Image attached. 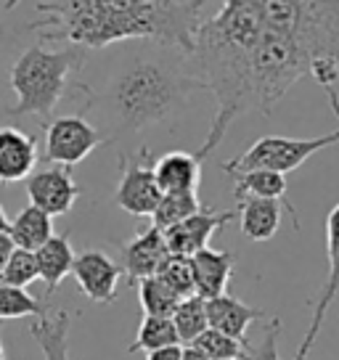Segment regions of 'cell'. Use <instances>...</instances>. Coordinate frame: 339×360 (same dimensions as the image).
Instances as JSON below:
<instances>
[{"label":"cell","instance_id":"1","mask_svg":"<svg viewBox=\"0 0 339 360\" xmlns=\"http://www.w3.org/2000/svg\"><path fill=\"white\" fill-rule=\"evenodd\" d=\"M82 117L103 143H124L148 127H172L193 93L207 90L188 51L157 40H130L88 51L75 79Z\"/></svg>","mask_w":339,"mask_h":360},{"label":"cell","instance_id":"2","mask_svg":"<svg viewBox=\"0 0 339 360\" xmlns=\"http://www.w3.org/2000/svg\"><path fill=\"white\" fill-rule=\"evenodd\" d=\"M199 0H37V40L103 51L130 40H157L191 53L207 19Z\"/></svg>","mask_w":339,"mask_h":360},{"label":"cell","instance_id":"3","mask_svg":"<svg viewBox=\"0 0 339 360\" xmlns=\"http://www.w3.org/2000/svg\"><path fill=\"white\" fill-rule=\"evenodd\" d=\"M265 30L262 0H228L199 27L191 58L207 90L215 96V114L199 157L207 159L238 114L252 112V51Z\"/></svg>","mask_w":339,"mask_h":360},{"label":"cell","instance_id":"4","mask_svg":"<svg viewBox=\"0 0 339 360\" xmlns=\"http://www.w3.org/2000/svg\"><path fill=\"white\" fill-rule=\"evenodd\" d=\"M88 51L75 45H53L34 40L27 45L11 69V93L13 109L11 117L34 114L43 124L51 122V114L58 101L75 90L79 69L85 64Z\"/></svg>","mask_w":339,"mask_h":360},{"label":"cell","instance_id":"5","mask_svg":"<svg viewBox=\"0 0 339 360\" xmlns=\"http://www.w3.org/2000/svg\"><path fill=\"white\" fill-rule=\"evenodd\" d=\"M339 143V130L318 138H283V135H265L257 138L252 146L238 154V157L223 162V169L228 175H241V172H252V169H271V172H292L302 162L324 151L328 146Z\"/></svg>","mask_w":339,"mask_h":360},{"label":"cell","instance_id":"6","mask_svg":"<svg viewBox=\"0 0 339 360\" xmlns=\"http://www.w3.org/2000/svg\"><path fill=\"white\" fill-rule=\"evenodd\" d=\"M120 165V183L114 191L117 207L130 217H151L162 202V188L157 183V157L148 146H141L138 151H122L117 157Z\"/></svg>","mask_w":339,"mask_h":360},{"label":"cell","instance_id":"7","mask_svg":"<svg viewBox=\"0 0 339 360\" xmlns=\"http://www.w3.org/2000/svg\"><path fill=\"white\" fill-rule=\"evenodd\" d=\"M27 3H0V122L11 120V69L37 37V13H24Z\"/></svg>","mask_w":339,"mask_h":360},{"label":"cell","instance_id":"8","mask_svg":"<svg viewBox=\"0 0 339 360\" xmlns=\"http://www.w3.org/2000/svg\"><path fill=\"white\" fill-rule=\"evenodd\" d=\"M103 146L101 133L82 114H64L46 124V159L58 167H72Z\"/></svg>","mask_w":339,"mask_h":360},{"label":"cell","instance_id":"9","mask_svg":"<svg viewBox=\"0 0 339 360\" xmlns=\"http://www.w3.org/2000/svg\"><path fill=\"white\" fill-rule=\"evenodd\" d=\"M326 259H328V276L326 281H324V286H321V292H318L316 302H313V318H310L307 334L302 337V345L297 347L294 360H307V352L316 345L328 307H331V302L337 300L339 294V204H334V210L326 214Z\"/></svg>","mask_w":339,"mask_h":360},{"label":"cell","instance_id":"10","mask_svg":"<svg viewBox=\"0 0 339 360\" xmlns=\"http://www.w3.org/2000/svg\"><path fill=\"white\" fill-rule=\"evenodd\" d=\"M75 281L77 289L91 302L112 304L117 297V286L122 281V270L101 249H85L75 259Z\"/></svg>","mask_w":339,"mask_h":360},{"label":"cell","instance_id":"11","mask_svg":"<svg viewBox=\"0 0 339 360\" xmlns=\"http://www.w3.org/2000/svg\"><path fill=\"white\" fill-rule=\"evenodd\" d=\"M27 196L30 204L43 210L51 217L67 214L75 202L79 199V186L75 183L69 167H46L40 172H32V178L27 180Z\"/></svg>","mask_w":339,"mask_h":360},{"label":"cell","instance_id":"12","mask_svg":"<svg viewBox=\"0 0 339 360\" xmlns=\"http://www.w3.org/2000/svg\"><path fill=\"white\" fill-rule=\"evenodd\" d=\"M170 257L172 255L167 249L165 231H159L157 225H148L143 233H138L127 244H122L124 278L130 286L146 281V278H154Z\"/></svg>","mask_w":339,"mask_h":360},{"label":"cell","instance_id":"13","mask_svg":"<svg viewBox=\"0 0 339 360\" xmlns=\"http://www.w3.org/2000/svg\"><path fill=\"white\" fill-rule=\"evenodd\" d=\"M234 217H238L236 210L217 212V210L204 204V210L199 214H193L186 223L165 231L170 255H175V257H193V255H199L202 249L210 247V238H212V233H215L217 228L228 225Z\"/></svg>","mask_w":339,"mask_h":360},{"label":"cell","instance_id":"14","mask_svg":"<svg viewBox=\"0 0 339 360\" xmlns=\"http://www.w3.org/2000/svg\"><path fill=\"white\" fill-rule=\"evenodd\" d=\"M37 165V141L22 127L0 124V183L30 180Z\"/></svg>","mask_w":339,"mask_h":360},{"label":"cell","instance_id":"15","mask_svg":"<svg viewBox=\"0 0 339 360\" xmlns=\"http://www.w3.org/2000/svg\"><path fill=\"white\" fill-rule=\"evenodd\" d=\"M193 265V281H196V297L202 300H217L223 297L228 289V281L236 268V255L226 252V249L207 247L199 255L191 257Z\"/></svg>","mask_w":339,"mask_h":360},{"label":"cell","instance_id":"16","mask_svg":"<svg viewBox=\"0 0 339 360\" xmlns=\"http://www.w3.org/2000/svg\"><path fill=\"white\" fill-rule=\"evenodd\" d=\"M207 318H210V328H215L231 339H238V342H249V326L257 321H265V313L260 307H252L249 302H241L231 294H223V297L207 302Z\"/></svg>","mask_w":339,"mask_h":360},{"label":"cell","instance_id":"17","mask_svg":"<svg viewBox=\"0 0 339 360\" xmlns=\"http://www.w3.org/2000/svg\"><path fill=\"white\" fill-rule=\"evenodd\" d=\"M202 162L196 151H170L157 157V183L162 193H186L199 188L202 180Z\"/></svg>","mask_w":339,"mask_h":360},{"label":"cell","instance_id":"18","mask_svg":"<svg viewBox=\"0 0 339 360\" xmlns=\"http://www.w3.org/2000/svg\"><path fill=\"white\" fill-rule=\"evenodd\" d=\"M236 186H234V199L241 202V199H271V202H281L286 207V212L292 217L294 228H300V220H297V212L294 207L286 199V178L281 172H271V169H252V172H241V175H234Z\"/></svg>","mask_w":339,"mask_h":360},{"label":"cell","instance_id":"19","mask_svg":"<svg viewBox=\"0 0 339 360\" xmlns=\"http://www.w3.org/2000/svg\"><path fill=\"white\" fill-rule=\"evenodd\" d=\"M236 212L241 233L249 241H271L281 228L283 204L271 199H241Z\"/></svg>","mask_w":339,"mask_h":360},{"label":"cell","instance_id":"20","mask_svg":"<svg viewBox=\"0 0 339 360\" xmlns=\"http://www.w3.org/2000/svg\"><path fill=\"white\" fill-rule=\"evenodd\" d=\"M37 255V270H40V278L46 281V302L56 294V289L61 286V281L67 278L69 273L75 270V249L69 244V236H53L43 249L34 252Z\"/></svg>","mask_w":339,"mask_h":360},{"label":"cell","instance_id":"21","mask_svg":"<svg viewBox=\"0 0 339 360\" xmlns=\"http://www.w3.org/2000/svg\"><path fill=\"white\" fill-rule=\"evenodd\" d=\"M8 233H11V241L16 249L37 252L53 238V217L32 207V204H27L22 212L13 217Z\"/></svg>","mask_w":339,"mask_h":360},{"label":"cell","instance_id":"22","mask_svg":"<svg viewBox=\"0 0 339 360\" xmlns=\"http://www.w3.org/2000/svg\"><path fill=\"white\" fill-rule=\"evenodd\" d=\"M69 326H72V315L67 310H56L30 323V334L43 349V358L69 360Z\"/></svg>","mask_w":339,"mask_h":360},{"label":"cell","instance_id":"23","mask_svg":"<svg viewBox=\"0 0 339 360\" xmlns=\"http://www.w3.org/2000/svg\"><path fill=\"white\" fill-rule=\"evenodd\" d=\"M202 210H204V204L196 191L165 193L157 207V212L151 214V225H157L159 231H170V228H175V225L186 223L193 214H199Z\"/></svg>","mask_w":339,"mask_h":360},{"label":"cell","instance_id":"24","mask_svg":"<svg viewBox=\"0 0 339 360\" xmlns=\"http://www.w3.org/2000/svg\"><path fill=\"white\" fill-rule=\"evenodd\" d=\"M175 345H181V337H178V328L172 323V318H151V315H143L136 339L127 347V352H146L148 355V352L175 347Z\"/></svg>","mask_w":339,"mask_h":360},{"label":"cell","instance_id":"25","mask_svg":"<svg viewBox=\"0 0 339 360\" xmlns=\"http://www.w3.org/2000/svg\"><path fill=\"white\" fill-rule=\"evenodd\" d=\"M34 321L51 315V304L46 300H37L32 294L16 286H0V321H13V318H30Z\"/></svg>","mask_w":339,"mask_h":360},{"label":"cell","instance_id":"26","mask_svg":"<svg viewBox=\"0 0 339 360\" xmlns=\"http://www.w3.org/2000/svg\"><path fill=\"white\" fill-rule=\"evenodd\" d=\"M138 294H141L143 315H151V318H172L183 302L181 297L172 292L167 283L159 281L157 276L138 283Z\"/></svg>","mask_w":339,"mask_h":360},{"label":"cell","instance_id":"27","mask_svg":"<svg viewBox=\"0 0 339 360\" xmlns=\"http://www.w3.org/2000/svg\"><path fill=\"white\" fill-rule=\"evenodd\" d=\"M172 323L178 328V337L183 345H193L210 328V318H207V300L202 297H191L183 300L181 307L172 315Z\"/></svg>","mask_w":339,"mask_h":360},{"label":"cell","instance_id":"28","mask_svg":"<svg viewBox=\"0 0 339 360\" xmlns=\"http://www.w3.org/2000/svg\"><path fill=\"white\" fill-rule=\"evenodd\" d=\"M193 347L202 349L210 360H244L247 352L252 349V345L226 337V334H220L215 328H207L202 337L193 342Z\"/></svg>","mask_w":339,"mask_h":360},{"label":"cell","instance_id":"29","mask_svg":"<svg viewBox=\"0 0 339 360\" xmlns=\"http://www.w3.org/2000/svg\"><path fill=\"white\" fill-rule=\"evenodd\" d=\"M157 278L162 283H167L172 292L178 294L181 300H191L196 297V281H193V265L191 257H172L162 265V270L157 273Z\"/></svg>","mask_w":339,"mask_h":360},{"label":"cell","instance_id":"30","mask_svg":"<svg viewBox=\"0 0 339 360\" xmlns=\"http://www.w3.org/2000/svg\"><path fill=\"white\" fill-rule=\"evenodd\" d=\"M34 278H40V270H37V255L27 252V249H16L8 259L6 270L0 273V286H16L24 289L30 286Z\"/></svg>","mask_w":339,"mask_h":360},{"label":"cell","instance_id":"31","mask_svg":"<svg viewBox=\"0 0 339 360\" xmlns=\"http://www.w3.org/2000/svg\"><path fill=\"white\" fill-rule=\"evenodd\" d=\"M279 334H281V321L273 318L268 323H262V339L257 345H252L244 360H281L279 355Z\"/></svg>","mask_w":339,"mask_h":360},{"label":"cell","instance_id":"32","mask_svg":"<svg viewBox=\"0 0 339 360\" xmlns=\"http://www.w3.org/2000/svg\"><path fill=\"white\" fill-rule=\"evenodd\" d=\"M13 252H16V247H13V241H11V233H3V231H0V273L6 270Z\"/></svg>","mask_w":339,"mask_h":360},{"label":"cell","instance_id":"33","mask_svg":"<svg viewBox=\"0 0 339 360\" xmlns=\"http://www.w3.org/2000/svg\"><path fill=\"white\" fill-rule=\"evenodd\" d=\"M146 360H183V347L175 345V347H165L157 349V352H148Z\"/></svg>","mask_w":339,"mask_h":360},{"label":"cell","instance_id":"34","mask_svg":"<svg viewBox=\"0 0 339 360\" xmlns=\"http://www.w3.org/2000/svg\"><path fill=\"white\" fill-rule=\"evenodd\" d=\"M183 360H210V358L204 355L202 349L193 347V345H186V347H183Z\"/></svg>","mask_w":339,"mask_h":360},{"label":"cell","instance_id":"35","mask_svg":"<svg viewBox=\"0 0 339 360\" xmlns=\"http://www.w3.org/2000/svg\"><path fill=\"white\" fill-rule=\"evenodd\" d=\"M0 231H3V233L11 231V223H8V217H6V212H3V207H0Z\"/></svg>","mask_w":339,"mask_h":360},{"label":"cell","instance_id":"36","mask_svg":"<svg viewBox=\"0 0 339 360\" xmlns=\"http://www.w3.org/2000/svg\"><path fill=\"white\" fill-rule=\"evenodd\" d=\"M0 360H6V349H3V342H0Z\"/></svg>","mask_w":339,"mask_h":360}]
</instances>
